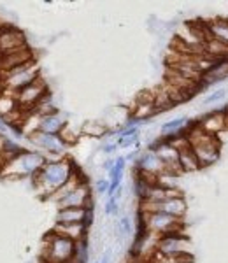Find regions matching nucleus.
I'll list each match as a JSON object with an SVG mask.
<instances>
[{
    "instance_id": "19",
    "label": "nucleus",
    "mask_w": 228,
    "mask_h": 263,
    "mask_svg": "<svg viewBox=\"0 0 228 263\" xmlns=\"http://www.w3.org/2000/svg\"><path fill=\"white\" fill-rule=\"evenodd\" d=\"M20 111L18 100H16V95L7 91H0V120H7L9 116H12L14 112Z\"/></svg>"
},
{
    "instance_id": "25",
    "label": "nucleus",
    "mask_w": 228,
    "mask_h": 263,
    "mask_svg": "<svg viewBox=\"0 0 228 263\" xmlns=\"http://www.w3.org/2000/svg\"><path fill=\"white\" fill-rule=\"evenodd\" d=\"M118 230H120V237L130 235V232H132V223H130V218H128V216H123V218L120 219V224H118Z\"/></svg>"
},
{
    "instance_id": "16",
    "label": "nucleus",
    "mask_w": 228,
    "mask_h": 263,
    "mask_svg": "<svg viewBox=\"0 0 228 263\" xmlns=\"http://www.w3.org/2000/svg\"><path fill=\"white\" fill-rule=\"evenodd\" d=\"M86 230L88 227L84 223H54L53 228L54 233L67 237L74 242H81V240L86 239Z\"/></svg>"
},
{
    "instance_id": "2",
    "label": "nucleus",
    "mask_w": 228,
    "mask_h": 263,
    "mask_svg": "<svg viewBox=\"0 0 228 263\" xmlns=\"http://www.w3.org/2000/svg\"><path fill=\"white\" fill-rule=\"evenodd\" d=\"M46 156L37 151H20L12 158L0 165V177L6 179H20V177L35 176L46 165Z\"/></svg>"
},
{
    "instance_id": "29",
    "label": "nucleus",
    "mask_w": 228,
    "mask_h": 263,
    "mask_svg": "<svg viewBox=\"0 0 228 263\" xmlns=\"http://www.w3.org/2000/svg\"><path fill=\"white\" fill-rule=\"evenodd\" d=\"M109 261H111V256H109V251H107V253H105L104 256H102V260H100V263H109Z\"/></svg>"
},
{
    "instance_id": "20",
    "label": "nucleus",
    "mask_w": 228,
    "mask_h": 263,
    "mask_svg": "<svg viewBox=\"0 0 228 263\" xmlns=\"http://www.w3.org/2000/svg\"><path fill=\"white\" fill-rule=\"evenodd\" d=\"M111 174V179H109V195H114L120 190V184L123 181V174H125V158H116L114 160L112 168L109 171Z\"/></svg>"
},
{
    "instance_id": "12",
    "label": "nucleus",
    "mask_w": 228,
    "mask_h": 263,
    "mask_svg": "<svg viewBox=\"0 0 228 263\" xmlns=\"http://www.w3.org/2000/svg\"><path fill=\"white\" fill-rule=\"evenodd\" d=\"M30 141L35 144L37 147H41L42 151L53 153V155H62L65 151L67 144L63 142V139L60 135L54 134H44V132H35V134L28 135Z\"/></svg>"
},
{
    "instance_id": "17",
    "label": "nucleus",
    "mask_w": 228,
    "mask_h": 263,
    "mask_svg": "<svg viewBox=\"0 0 228 263\" xmlns=\"http://www.w3.org/2000/svg\"><path fill=\"white\" fill-rule=\"evenodd\" d=\"M67 118L63 116L62 112H51L46 114V116L39 118V126H37V132H44V134H54L60 135V132L65 128Z\"/></svg>"
},
{
    "instance_id": "5",
    "label": "nucleus",
    "mask_w": 228,
    "mask_h": 263,
    "mask_svg": "<svg viewBox=\"0 0 228 263\" xmlns=\"http://www.w3.org/2000/svg\"><path fill=\"white\" fill-rule=\"evenodd\" d=\"M186 141L189 144V147L193 149V153H195L200 167L211 165L218 160L219 142L213 134H207V132L197 128V130H192V135H189Z\"/></svg>"
},
{
    "instance_id": "28",
    "label": "nucleus",
    "mask_w": 228,
    "mask_h": 263,
    "mask_svg": "<svg viewBox=\"0 0 228 263\" xmlns=\"http://www.w3.org/2000/svg\"><path fill=\"white\" fill-rule=\"evenodd\" d=\"M97 192H99V193L109 192V181L107 179H100L99 182H97Z\"/></svg>"
},
{
    "instance_id": "14",
    "label": "nucleus",
    "mask_w": 228,
    "mask_h": 263,
    "mask_svg": "<svg viewBox=\"0 0 228 263\" xmlns=\"http://www.w3.org/2000/svg\"><path fill=\"white\" fill-rule=\"evenodd\" d=\"M93 213L84 207H67V209H58L56 223H84L86 227L91 224Z\"/></svg>"
},
{
    "instance_id": "10",
    "label": "nucleus",
    "mask_w": 228,
    "mask_h": 263,
    "mask_svg": "<svg viewBox=\"0 0 228 263\" xmlns=\"http://www.w3.org/2000/svg\"><path fill=\"white\" fill-rule=\"evenodd\" d=\"M28 48L25 33L14 27H0V54Z\"/></svg>"
},
{
    "instance_id": "22",
    "label": "nucleus",
    "mask_w": 228,
    "mask_h": 263,
    "mask_svg": "<svg viewBox=\"0 0 228 263\" xmlns=\"http://www.w3.org/2000/svg\"><path fill=\"white\" fill-rule=\"evenodd\" d=\"M81 182H83V181L79 179L78 172H75L74 176L70 177V179L67 181L65 184L62 186V188H58L56 192H54V193H53V195H51V197H49V198H51L53 202H56V203H58V202H60V200H63V198H65L67 195H69L70 192H72V190H75V188H78V186L81 184Z\"/></svg>"
},
{
    "instance_id": "31",
    "label": "nucleus",
    "mask_w": 228,
    "mask_h": 263,
    "mask_svg": "<svg viewBox=\"0 0 228 263\" xmlns=\"http://www.w3.org/2000/svg\"><path fill=\"white\" fill-rule=\"evenodd\" d=\"M97 263H99V261H97Z\"/></svg>"
},
{
    "instance_id": "7",
    "label": "nucleus",
    "mask_w": 228,
    "mask_h": 263,
    "mask_svg": "<svg viewBox=\"0 0 228 263\" xmlns=\"http://www.w3.org/2000/svg\"><path fill=\"white\" fill-rule=\"evenodd\" d=\"M156 251L163 256H183L189 254V240L183 235V232H172L160 235L156 240Z\"/></svg>"
},
{
    "instance_id": "6",
    "label": "nucleus",
    "mask_w": 228,
    "mask_h": 263,
    "mask_svg": "<svg viewBox=\"0 0 228 263\" xmlns=\"http://www.w3.org/2000/svg\"><path fill=\"white\" fill-rule=\"evenodd\" d=\"M181 224H183V219H177L174 216L162 213H142V230H147L156 237L172 232H183Z\"/></svg>"
},
{
    "instance_id": "4",
    "label": "nucleus",
    "mask_w": 228,
    "mask_h": 263,
    "mask_svg": "<svg viewBox=\"0 0 228 263\" xmlns=\"http://www.w3.org/2000/svg\"><path fill=\"white\" fill-rule=\"evenodd\" d=\"M41 76H39V67H37L35 60H30L23 65L16 67V69L9 70L7 74H4L0 78V86L2 90L0 91H7L16 95L18 91H21L23 88H27L28 84H32L33 81H37Z\"/></svg>"
},
{
    "instance_id": "13",
    "label": "nucleus",
    "mask_w": 228,
    "mask_h": 263,
    "mask_svg": "<svg viewBox=\"0 0 228 263\" xmlns=\"http://www.w3.org/2000/svg\"><path fill=\"white\" fill-rule=\"evenodd\" d=\"M30 60H35L30 48H23V49L12 51V53H7V54H0V78H2L4 74H7L9 70L16 69V67L23 65V63H27Z\"/></svg>"
},
{
    "instance_id": "21",
    "label": "nucleus",
    "mask_w": 228,
    "mask_h": 263,
    "mask_svg": "<svg viewBox=\"0 0 228 263\" xmlns=\"http://www.w3.org/2000/svg\"><path fill=\"white\" fill-rule=\"evenodd\" d=\"M214 41L221 42V44L228 46V20H214L209 23L207 30Z\"/></svg>"
},
{
    "instance_id": "18",
    "label": "nucleus",
    "mask_w": 228,
    "mask_h": 263,
    "mask_svg": "<svg viewBox=\"0 0 228 263\" xmlns=\"http://www.w3.org/2000/svg\"><path fill=\"white\" fill-rule=\"evenodd\" d=\"M177 153H179V167L181 171L184 172H192V171H197V168H200V165H198V160L195 156V153H193V149L189 147L188 141L183 142V146H174Z\"/></svg>"
},
{
    "instance_id": "8",
    "label": "nucleus",
    "mask_w": 228,
    "mask_h": 263,
    "mask_svg": "<svg viewBox=\"0 0 228 263\" xmlns=\"http://www.w3.org/2000/svg\"><path fill=\"white\" fill-rule=\"evenodd\" d=\"M46 97H48V86H46V83L41 78L16 93V100H18V105L23 112L33 111Z\"/></svg>"
},
{
    "instance_id": "9",
    "label": "nucleus",
    "mask_w": 228,
    "mask_h": 263,
    "mask_svg": "<svg viewBox=\"0 0 228 263\" xmlns=\"http://www.w3.org/2000/svg\"><path fill=\"white\" fill-rule=\"evenodd\" d=\"M141 213H146V214L162 213V214L174 216L177 219H183L184 213H186V202H184L183 197L168 198V200H162V202H142Z\"/></svg>"
},
{
    "instance_id": "26",
    "label": "nucleus",
    "mask_w": 228,
    "mask_h": 263,
    "mask_svg": "<svg viewBox=\"0 0 228 263\" xmlns=\"http://www.w3.org/2000/svg\"><path fill=\"white\" fill-rule=\"evenodd\" d=\"M134 142H137V135H121L120 139H118V147H130Z\"/></svg>"
},
{
    "instance_id": "24",
    "label": "nucleus",
    "mask_w": 228,
    "mask_h": 263,
    "mask_svg": "<svg viewBox=\"0 0 228 263\" xmlns=\"http://www.w3.org/2000/svg\"><path fill=\"white\" fill-rule=\"evenodd\" d=\"M120 193H121V190H118L116 193L109 197L107 203H105V214H107V216L118 213V202H120Z\"/></svg>"
},
{
    "instance_id": "27",
    "label": "nucleus",
    "mask_w": 228,
    "mask_h": 263,
    "mask_svg": "<svg viewBox=\"0 0 228 263\" xmlns=\"http://www.w3.org/2000/svg\"><path fill=\"white\" fill-rule=\"evenodd\" d=\"M226 90H218V91H214V93H211V95L207 97V99L204 100V104L205 105H209V104H214V102H218V100H221V99H225L226 97Z\"/></svg>"
},
{
    "instance_id": "1",
    "label": "nucleus",
    "mask_w": 228,
    "mask_h": 263,
    "mask_svg": "<svg viewBox=\"0 0 228 263\" xmlns=\"http://www.w3.org/2000/svg\"><path fill=\"white\" fill-rule=\"evenodd\" d=\"M74 174L75 171L69 160L58 158V160H54V162H46L44 167L33 176V184L39 190L42 198H49L58 188H62Z\"/></svg>"
},
{
    "instance_id": "15",
    "label": "nucleus",
    "mask_w": 228,
    "mask_h": 263,
    "mask_svg": "<svg viewBox=\"0 0 228 263\" xmlns=\"http://www.w3.org/2000/svg\"><path fill=\"white\" fill-rule=\"evenodd\" d=\"M139 168H141V174H146V176L151 177H160L162 174H165V163L153 151L146 153L139 158Z\"/></svg>"
},
{
    "instance_id": "11",
    "label": "nucleus",
    "mask_w": 228,
    "mask_h": 263,
    "mask_svg": "<svg viewBox=\"0 0 228 263\" xmlns=\"http://www.w3.org/2000/svg\"><path fill=\"white\" fill-rule=\"evenodd\" d=\"M58 209H67V207H84V209H90L93 207V200H91L90 188H88L86 182H81L75 190H72L67 195L63 200L56 203Z\"/></svg>"
},
{
    "instance_id": "3",
    "label": "nucleus",
    "mask_w": 228,
    "mask_h": 263,
    "mask_svg": "<svg viewBox=\"0 0 228 263\" xmlns=\"http://www.w3.org/2000/svg\"><path fill=\"white\" fill-rule=\"evenodd\" d=\"M74 240L58 235L53 230L44 237V248H42V261L44 263H69L74 260Z\"/></svg>"
},
{
    "instance_id": "30",
    "label": "nucleus",
    "mask_w": 228,
    "mask_h": 263,
    "mask_svg": "<svg viewBox=\"0 0 228 263\" xmlns=\"http://www.w3.org/2000/svg\"><path fill=\"white\" fill-rule=\"evenodd\" d=\"M0 27H2V23H0Z\"/></svg>"
},
{
    "instance_id": "23",
    "label": "nucleus",
    "mask_w": 228,
    "mask_h": 263,
    "mask_svg": "<svg viewBox=\"0 0 228 263\" xmlns=\"http://www.w3.org/2000/svg\"><path fill=\"white\" fill-rule=\"evenodd\" d=\"M188 125V118L183 116V118H177V120H172V121H167L165 125L162 126V135L167 137V135H174L177 132L183 130V126Z\"/></svg>"
}]
</instances>
